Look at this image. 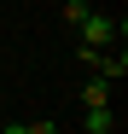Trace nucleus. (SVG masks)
<instances>
[{"label":"nucleus","mask_w":128,"mask_h":134,"mask_svg":"<svg viewBox=\"0 0 128 134\" xmlns=\"http://www.w3.org/2000/svg\"><path fill=\"white\" fill-rule=\"evenodd\" d=\"M82 47H111V41L122 35V18H105V12H88V18H82Z\"/></svg>","instance_id":"f257e3e1"},{"label":"nucleus","mask_w":128,"mask_h":134,"mask_svg":"<svg viewBox=\"0 0 128 134\" xmlns=\"http://www.w3.org/2000/svg\"><path fill=\"white\" fill-rule=\"evenodd\" d=\"M76 99H82V111H88V105H111V82H105V76H88Z\"/></svg>","instance_id":"f03ea898"},{"label":"nucleus","mask_w":128,"mask_h":134,"mask_svg":"<svg viewBox=\"0 0 128 134\" xmlns=\"http://www.w3.org/2000/svg\"><path fill=\"white\" fill-rule=\"evenodd\" d=\"M82 128H88V134H111V128H117L111 105H88V111H82Z\"/></svg>","instance_id":"7ed1b4c3"},{"label":"nucleus","mask_w":128,"mask_h":134,"mask_svg":"<svg viewBox=\"0 0 128 134\" xmlns=\"http://www.w3.org/2000/svg\"><path fill=\"white\" fill-rule=\"evenodd\" d=\"M6 134H64L58 122H6Z\"/></svg>","instance_id":"20e7f679"},{"label":"nucleus","mask_w":128,"mask_h":134,"mask_svg":"<svg viewBox=\"0 0 128 134\" xmlns=\"http://www.w3.org/2000/svg\"><path fill=\"white\" fill-rule=\"evenodd\" d=\"M93 6H88V0H64V24H82V18H88Z\"/></svg>","instance_id":"39448f33"},{"label":"nucleus","mask_w":128,"mask_h":134,"mask_svg":"<svg viewBox=\"0 0 128 134\" xmlns=\"http://www.w3.org/2000/svg\"><path fill=\"white\" fill-rule=\"evenodd\" d=\"M111 134H117V128H111Z\"/></svg>","instance_id":"423d86ee"}]
</instances>
